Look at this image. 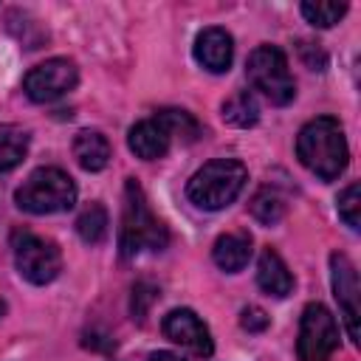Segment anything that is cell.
<instances>
[{
    "instance_id": "obj_1",
    "label": "cell",
    "mask_w": 361,
    "mask_h": 361,
    "mask_svg": "<svg viewBox=\"0 0 361 361\" xmlns=\"http://www.w3.org/2000/svg\"><path fill=\"white\" fill-rule=\"evenodd\" d=\"M296 158L322 180H336L350 161L347 138L333 116H319L307 121L296 135Z\"/></svg>"
},
{
    "instance_id": "obj_2",
    "label": "cell",
    "mask_w": 361,
    "mask_h": 361,
    "mask_svg": "<svg viewBox=\"0 0 361 361\" xmlns=\"http://www.w3.org/2000/svg\"><path fill=\"white\" fill-rule=\"evenodd\" d=\"M169 243L166 226L149 212V203L144 197V189L135 178H127L124 183V209H121V234L118 248L121 257L130 259L141 251H164Z\"/></svg>"
},
{
    "instance_id": "obj_3",
    "label": "cell",
    "mask_w": 361,
    "mask_h": 361,
    "mask_svg": "<svg viewBox=\"0 0 361 361\" xmlns=\"http://www.w3.org/2000/svg\"><path fill=\"white\" fill-rule=\"evenodd\" d=\"M248 180V169L237 158H217L203 164L186 183V197L206 212L226 209L228 203L237 200Z\"/></svg>"
},
{
    "instance_id": "obj_4",
    "label": "cell",
    "mask_w": 361,
    "mask_h": 361,
    "mask_svg": "<svg viewBox=\"0 0 361 361\" xmlns=\"http://www.w3.org/2000/svg\"><path fill=\"white\" fill-rule=\"evenodd\" d=\"M14 203L28 214L68 212L76 203V183L59 166H39L14 192Z\"/></svg>"
},
{
    "instance_id": "obj_5",
    "label": "cell",
    "mask_w": 361,
    "mask_h": 361,
    "mask_svg": "<svg viewBox=\"0 0 361 361\" xmlns=\"http://www.w3.org/2000/svg\"><path fill=\"white\" fill-rule=\"evenodd\" d=\"M245 73H248V82L271 104L285 107V104H290L296 99V82L290 76V68H288L285 54L276 45H257L248 54Z\"/></svg>"
},
{
    "instance_id": "obj_6",
    "label": "cell",
    "mask_w": 361,
    "mask_h": 361,
    "mask_svg": "<svg viewBox=\"0 0 361 361\" xmlns=\"http://www.w3.org/2000/svg\"><path fill=\"white\" fill-rule=\"evenodd\" d=\"M11 251H14L17 274L25 282H31V285H48L62 271V254H59V248L51 240L37 237L31 231L17 228L11 234Z\"/></svg>"
},
{
    "instance_id": "obj_7",
    "label": "cell",
    "mask_w": 361,
    "mask_h": 361,
    "mask_svg": "<svg viewBox=\"0 0 361 361\" xmlns=\"http://www.w3.org/2000/svg\"><path fill=\"white\" fill-rule=\"evenodd\" d=\"M336 347H338L336 316L322 302H310L302 310V322H299V338H296L299 361H330Z\"/></svg>"
},
{
    "instance_id": "obj_8",
    "label": "cell",
    "mask_w": 361,
    "mask_h": 361,
    "mask_svg": "<svg viewBox=\"0 0 361 361\" xmlns=\"http://www.w3.org/2000/svg\"><path fill=\"white\" fill-rule=\"evenodd\" d=\"M79 82V71L71 59L65 56H54V59H45L39 65H34L25 79H23V90L31 102H56L62 99L65 93H71Z\"/></svg>"
},
{
    "instance_id": "obj_9",
    "label": "cell",
    "mask_w": 361,
    "mask_h": 361,
    "mask_svg": "<svg viewBox=\"0 0 361 361\" xmlns=\"http://www.w3.org/2000/svg\"><path fill=\"white\" fill-rule=\"evenodd\" d=\"M330 274H333V293H336V302L341 307V316H344V324H347V333L353 341H358V299H361V285H358V274H355V265L350 262L347 254H333L330 257Z\"/></svg>"
},
{
    "instance_id": "obj_10",
    "label": "cell",
    "mask_w": 361,
    "mask_h": 361,
    "mask_svg": "<svg viewBox=\"0 0 361 361\" xmlns=\"http://www.w3.org/2000/svg\"><path fill=\"white\" fill-rule=\"evenodd\" d=\"M164 336L175 344H180L183 350H189L192 355H200V358H209L214 344H212V333L209 327L200 322V316L189 307H175L164 316Z\"/></svg>"
},
{
    "instance_id": "obj_11",
    "label": "cell",
    "mask_w": 361,
    "mask_h": 361,
    "mask_svg": "<svg viewBox=\"0 0 361 361\" xmlns=\"http://www.w3.org/2000/svg\"><path fill=\"white\" fill-rule=\"evenodd\" d=\"M195 59L209 71V73H226L234 59V39L226 28H203L195 39Z\"/></svg>"
},
{
    "instance_id": "obj_12",
    "label": "cell",
    "mask_w": 361,
    "mask_h": 361,
    "mask_svg": "<svg viewBox=\"0 0 361 361\" xmlns=\"http://www.w3.org/2000/svg\"><path fill=\"white\" fill-rule=\"evenodd\" d=\"M127 144H130V149H133L138 158H144V161H158V158H164V155L169 152L172 138H169V133L164 130V124H161L158 118H144V121H138L135 127H130Z\"/></svg>"
},
{
    "instance_id": "obj_13",
    "label": "cell",
    "mask_w": 361,
    "mask_h": 361,
    "mask_svg": "<svg viewBox=\"0 0 361 361\" xmlns=\"http://www.w3.org/2000/svg\"><path fill=\"white\" fill-rule=\"evenodd\" d=\"M257 285L268 296H276V299H285L293 290V274L288 271L285 259L274 248H262L257 259Z\"/></svg>"
},
{
    "instance_id": "obj_14",
    "label": "cell",
    "mask_w": 361,
    "mask_h": 361,
    "mask_svg": "<svg viewBox=\"0 0 361 361\" xmlns=\"http://www.w3.org/2000/svg\"><path fill=\"white\" fill-rule=\"evenodd\" d=\"M212 257H214L217 268H223L226 274L243 271L251 259V234L248 231H228V234L217 237Z\"/></svg>"
},
{
    "instance_id": "obj_15",
    "label": "cell",
    "mask_w": 361,
    "mask_h": 361,
    "mask_svg": "<svg viewBox=\"0 0 361 361\" xmlns=\"http://www.w3.org/2000/svg\"><path fill=\"white\" fill-rule=\"evenodd\" d=\"M73 158L82 169L99 172L110 164V141L99 130H82L73 138Z\"/></svg>"
},
{
    "instance_id": "obj_16",
    "label": "cell",
    "mask_w": 361,
    "mask_h": 361,
    "mask_svg": "<svg viewBox=\"0 0 361 361\" xmlns=\"http://www.w3.org/2000/svg\"><path fill=\"white\" fill-rule=\"evenodd\" d=\"M28 141H31L28 130H23L17 124H3L0 127V172L14 169L25 158Z\"/></svg>"
},
{
    "instance_id": "obj_17",
    "label": "cell",
    "mask_w": 361,
    "mask_h": 361,
    "mask_svg": "<svg viewBox=\"0 0 361 361\" xmlns=\"http://www.w3.org/2000/svg\"><path fill=\"white\" fill-rule=\"evenodd\" d=\"M220 110H223V118L234 127H254L259 121V104L248 90H237L234 96H228Z\"/></svg>"
},
{
    "instance_id": "obj_18",
    "label": "cell",
    "mask_w": 361,
    "mask_h": 361,
    "mask_svg": "<svg viewBox=\"0 0 361 361\" xmlns=\"http://www.w3.org/2000/svg\"><path fill=\"white\" fill-rule=\"evenodd\" d=\"M155 118L164 124V130L169 133V138H178V141H183V144H192V141H197V138L203 135L197 118H195L192 113H186V110L166 107V110H161Z\"/></svg>"
},
{
    "instance_id": "obj_19",
    "label": "cell",
    "mask_w": 361,
    "mask_h": 361,
    "mask_svg": "<svg viewBox=\"0 0 361 361\" xmlns=\"http://www.w3.org/2000/svg\"><path fill=\"white\" fill-rule=\"evenodd\" d=\"M107 209L102 203H90L79 217H76V234L87 243V245H99L107 237Z\"/></svg>"
},
{
    "instance_id": "obj_20",
    "label": "cell",
    "mask_w": 361,
    "mask_h": 361,
    "mask_svg": "<svg viewBox=\"0 0 361 361\" xmlns=\"http://www.w3.org/2000/svg\"><path fill=\"white\" fill-rule=\"evenodd\" d=\"M251 214L262 223V226H276L285 214V197L274 189V186H262L254 197H251Z\"/></svg>"
},
{
    "instance_id": "obj_21",
    "label": "cell",
    "mask_w": 361,
    "mask_h": 361,
    "mask_svg": "<svg viewBox=\"0 0 361 361\" xmlns=\"http://www.w3.org/2000/svg\"><path fill=\"white\" fill-rule=\"evenodd\" d=\"M299 11H302V17H305L310 25H316V28H330V25H336V23L347 14V6H344V3H302Z\"/></svg>"
},
{
    "instance_id": "obj_22",
    "label": "cell",
    "mask_w": 361,
    "mask_h": 361,
    "mask_svg": "<svg viewBox=\"0 0 361 361\" xmlns=\"http://www.w3.org/2000/svg\"><path fill=\"white\" fill-rule=\"evenodd\" d=\"M358 212H361V186H358V183H350V186L338 195V217H341L353 231L361 228Z\"/></svg>"
},
{
    "instance_id": "obj_23",
    "label": "cell",
    "mask_w": 361,
    "mask_h": 361,
    "mask_svg": "<svg viewBox=\"0 0 361 361\" xmlns=\"http://www.w3.org/2000/svg\"><path fill=\"white\" fill-rule=\"evenodd\" d=\"M158 299V288L149 285V282H135L133 288V319L144 322L147 313H149V305Z\"/></svg>"
},
{
    "instance_id": "obj_24",
    "label": "cell",
    "mask_w": 361,
    "mask_h": 361,
    "mask_svg": "<svg viewBox=\"0 0 361 361\" xmlns=\"http://www.w3.org/2000/svg\"><path fill=\"white\" fill-rule=\"evenodd\" d=\"M240 324H243V330H248V333H262V330H268L271 319H268V313H265L262 307L248 305V307H243V313H240Z\"/></svg>"
},
{
    "instance_id": "obj_25",
    "label": "cell",
    "mask_w": 361,
    "mask_h": 361,
    "mask_svg": "<svg viewBox=\"0 0 361 361\" xmlns=\"http://www.w3.org/2000/svg\"><path fill=\"white\" fill-rule=\"evenodd\" d=\"M299 54L305 56V62H307V68L310 71H324V65H327V56L322 54V48H316L313 42H299Z\"/></svg>"
},
{
    "instance_id": "obj_26",
    "label": "cell",
    "mask_w": 361,
    "mask_h": 361,
    "mask_svg": "<svg viewBox=\"0 0 361 361\" xmlns=\"http://www.w3.org/2000/svg\"><path fill=\"white\" fill-rule=\"evenodd\" d=\"M149 361H183V358H180V355H175V353L161 350V353H152V355H149Z\"/></svg>"
},
{
    "instance_id": "obj_27",
    "label": "cell",
    "mask_w": 361,
    "mask_h": 361,
    "mask_svg": "<svg viewBox=\"0 0 361 361\" xmlns=\"http://www.w3.org/2000/svg\"><path fill=\"white\" fill-rule=\"evenodd\" d=\"M3 313H6V305H3V302H0V319H3Z\"/></svg>"
}]
</instances>
